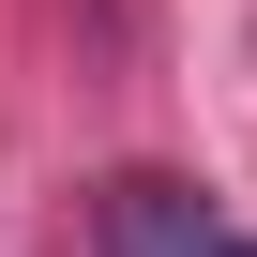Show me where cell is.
I'll use <instances>...</instances> for the list:
<instances>
[{"instance_id":"obj_2","label":"cell","mask_w":257,"mask_h":257,"mask_svg":"<svg viewBox=\"0 0 257 257\" xmlns=\"http://www.w3.org/2000/svg\"><path fill=\"white\" fill-rule=\"evenodd\" d=\"M212 257H257V242H212Z\"/></svg>"},{"instance_id":"obj_1","label":"cell","mask_w":257,"mask_h":257,"mask_svg":"<svg viewBox=\"0 0 257 257\" xmlns=\"http://www.w3.org/2000/svg\"><path fill=\"white\" fill-rule=\"evenodd\" d=\"M212 242H227V227H212L182 182H121V197H106V257H212Z\"/></svg>"}]
</instances>
